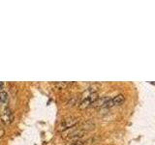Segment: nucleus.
<instances>
[{"label": "nucleus", "instance_id": "6", "mask_svg": "<svg viewBox=\"0 0 155 145\" xmlns=\"http://www.w3.org/2000/svg\"><path fill=\"white\" fill-rule=\"evenodd\" d=\"M68 82H54V85L59 89H63L66 86H68Z\"/></svg>", "mask_w": 155, "mask_h": 145}, {"label": "nucleus", "instance_id": "5", "mask_svg": "<svg viewBox=\"0 0 155 145\" xmlns=\"http://www.w3.org/2000/svg\"><path fill=\"white\" fill-rule=\"evenodd\" d=\"M0 102H1L2 104H6L8 102V94H7V92H5V91L0 92Z\"/></svg>", "mask_w": 155, "mask_h": 145}, {"label": "nucleus", "instance_id": "7", "mask_svg": "<svg viewBox=\"0 0 155 145\" xmlns=\"http://www.w3.org/2000/svg\"><path fill=\"white\" fill-rule=\"evenodd\" d=\"M70 145H85V142L84 140H81V139H79V140H75L73 141Z\"/></svg>", "mask_w": 155, "mask_h": 145}, {"label": "nucleus", "instance_id": "3", "mask_svg": "<svg viewBox=\"0 0 155 145\" xmlns=\"http://www.w3.org/2000/svg\"><path fill=\"white\" fill-rule=\"evenodd\" d=\"M0 120L4 125L11 124L14 120V114L9 107H4L0 111Z\"/></svg>", "mask_w": 155, "mask_h": 145}, {"label": "nucleus", "instance_id": "4", "mask_svg": "<svg viewBox=\"0 0 155 145\" xmlns=\"http://www.w3.org/2000/svg\"><path fill=\"white\" fill-rule=\"evenodd\" d=\"M125 101V97L122 94H118L115 97H114L113 99H109L108 102L106 103V104L104 105V107L109 108V107H113L114 105H119L123 103Z\"/></svg>", "mask_w": 155, "mask_h": 145}, {"label": "nucleus", "instance_id": "1", "mask_svg": "<svg viewBox=\"0 0 155 145\" xmlns=\"http://www.w3.org/2000/svg\"><path fill=\"white\" fill-rule=\"evenodd\" d=\"M84 94H85V96L82 98V100L80 103V105H79L81 109H84V108H87L88 107H90V105L93 104L95 103V101L99 98L95 87H89L86 91H85Z\"/></svg>", "mask_w": 155, "mask_h": 145}, {"label": "nucleus", "instance_id": "2", "mask_svg": "<svg viewBox=\"0 0 155 145\" xmlns=\"http://www.w3.org/2000/svg\"><path fill=\"white\" fill-rule=\"evenodd\" d=\"M80 120L77 117H67L64 120H62L60 122V124L58 125V131H65L71 128H73L75 126H77L79 124Z\"/></svg>", "mask_w": 155, "mask_h": 145}, {"label": "nucleus", "instance_id": "8", "mask_svg": "<svg viewBox=\"0 0 155 145\" xmlns=\"http://www.w3.org/2000/svg\"><path fill=\"white\" fill-rule=\"evenodd\" d=\"M3 86V83H2V82H0V87H2Z\"/></svg>", "mask_w": 155, "mask_h": 145}]
</instances>
